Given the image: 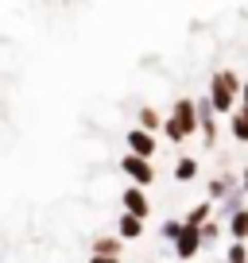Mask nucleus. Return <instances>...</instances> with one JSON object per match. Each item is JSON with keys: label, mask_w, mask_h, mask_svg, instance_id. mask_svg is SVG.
Instances as JSON below:
<instances>
[{"label": "nucleus", "mask_w": 248, "mask_h": 263, "mask_svg": "<svg viewBox=\"0 0 248 263\" xmlns=\"http://www.w3.org/2000/svg\"><path fill=\"white\" fill-rule=\"evenodd\" d=\"M240 85H244V78L237 74V70H229V66H221V70H214V78H209V105H214L217 116H233L240 105Z\"/></svg>", "instance_id": "nucleus-1"}, {"label": "nucleus", "mask_w": 248, "mask_h": 263, "mask_svg": "<svg viewBox=\"0 0 248 263\" xmlns=\"http://www.w3.org/2000/svg\"><path fill=\"white\" fill-rule=\"evenodd\" d=\"M163 136L171 143H186L198 136V108H194V97H174L171 112L163 116Z\"/></svg>", "instance_id": "nucleus-2"}, {"label": "nucleus", "mask_w": 248, "mask_h": 263, "mask_svg": "<svg viewBox=\"0 0 248 263\" xmlns=\"http://www.w3.org/2000/svg\"><path fill=\"white\" fill-rule=\"evenodd\" d=\"M120 174L132 182V186L148 190L151 182H155V163H148V159H136V155H128V151H124V159H120Z\"/></svg>", "instance_id": "nucleus-3"}, {"label": "nucleus", "mask_w": 248, "mask_h": 263, "mask_svg": "<svg viewBox=\"0 0 248 263\" xmlns=\"http://www.w3.org/2000/svg\"><path fill=\"white\" fill-rule=\"evenodd\" d=\"M194 108H198V132H202V143L206 147H217V112L209 105V97H194Z\"/></svg>", "instance_id": "nucleus-4"}, {"label": "nucleus", "mask_w": 248, "mask_h": 263, "mask_svg": "<svg viewBox=\"0 0 248 263\" xmlns=\"http://www.w3.org/2000/svg\"><path fill=\"white\" fill-rule=\"evenodd\" d=\"M240 190V178L237 174H229V171H221V174H214V178L206 182V201L209 205H221L229 194H237Z\"/></svg>", "instance_id": "nucleus-5"}, {"label": "nucleus", "mask_w": 248, "mask_h": 263, "mask_svg": "<svg viewBox=\"0 0 248 263\" xmlns=\"http://www.w3.org/2000/svg\"><path fill=\"white\" fill-rule=\"evenodd\" d=\"M120 205H124V213H128V217H140V221H148V217H151V197H148V190H140V186H124Z\"/></svg>", "instance_id": "nucleus-6"}, {"label": "nucleus", "mask_w": 248, "mask_h": 263, "mask_svg": "<svg viewBox=\"0 0 248 263\" xmlns=\"http://www.w3.org/2000/svg\"><path fill=\"white\" fill-rule=\"evenodd\" d=\"M124 143H128V155L148 159V163L155 159V151H159V136H148V132H140V128H128Z\"/></svg>", "instance_id": "nucleus-7"}, {"label": "nucleus", "mask_w": 248, "mask_h": 263, "mask_svg": "<svg viewBox=\"0 0 248 263\" xmlns=\"http://www.w3.org/2000/svg\"><path fill=\"white\" fill-rule=\"evenodd\" d=\"M171 252H174V259H182V263L198 259V255H202V232L182 224V232H179V240L171 244Z\"/></svg>", "instance_id": "nucleus-8"}, {"label": "nucleus", "mask_w": 248, "mask_h": 263, "mask_svg": "<svg viewBox=\"0 0 248 263\" xmlns=\"http://www.w3.org/2000/svg\"><path fill=\"white\" fill-rule=\"evenodd\" d=\"M136 128L148 132V136H159V132H163V112H159L155 105H140V112H136Z\"/></svg>", "instance_id": "nucleus-9"}, {"label": "nucleus", "mask_w": 248, "mask_h": 263, "mask_svg": "<svg viewBox=\"0 0 248 263\" xmlns=\"http://www.w3.org/2000/svg\"><path fill=\"white\" fill-rule=\"evenodd\" d=\"M144 229H148V221H140V217H128V213H120L116 217V240H140L144 236Z\"/></svg>", "instance_id": "nucleus-10"}, {"label": "nucleus", "mask_w": 248, "mask_h": 263, "mask_svg": "<svg viewBox=\"0 0 248 263\" xmlns=\"http://www.w3.org/2000/svg\"><path fill=\"white\" fill-rule=\"evenodd\" d=\"M225 232L233 236V244H248V209L233 213L229 221H225Z\"/></svg>", "instance_id": "nucleus-11"}, {"label": "nucleus", "mask_w": 248, "mask_h": 263, "mask_svg": "<svg viewBox=\"0 0 248 263\" xmlns=\"http://www.w3.org/2000/svg\"><path fill=\"white\" fill-rule=\"evenodd\" d=\"M90 255H109V259H120L124 255V240L116 236H93V252Z\"/></svg>", "instance_id": "nucleus-12"}, {"label": "nucleus", "mask_w": 248, "mask_h": 263, "mask_svg": "<svg viewBox=\"0 0 248 263\" xmlns=\"http://www.w3.org/2000/svg\"><path fill=\"white\" fill-rule=\"evenodd\" d=\"M206 221H214V205H209V201L190 205V209H186V217H182V224H186V229H202Z\"/></svg>", "instance_id": "nucleus-13"}, {"label": "nucleus", "mask_w": 248, "mask_h": 263, "mask_svg": "<svg viewBox=\"0 0 248 263\" xmlns=\"http://www.w3.org/2000/svg\"><path fill=\"white\" fill-rule=\"evenodd\" d=\"M198 171H202V166H198V159H194V155H179V159H174V182H194V178H198Z\"/></svg>", "instance_id": "nucleus-14"}, {"label": "nucleus", "mask_w": 248, "mask_h": 263, "mask_svg": "<svg viewBox=\"0 0 248 263\" xmlns=\"http://www.w3.org/2000/svg\"><path fill=\"white\" fill-rule=\"evenodd\" d=\"M229 136L237 143H248V112L244 108H237V112L229 116Z\"/></svg>", "instance_id": "nucleus-15"}, {"label": "nucleus", "mask_w": 248, "mask_h": 263, "mask_svg": "<svg viewBox=\"0 0 248 263\" xmlns=\"http://www.w3.org/2000/svg\"><path fill=\"white\" fill-rule=\"evenodd\" d=\"M179 232H182V217H167V221L159 224V236H163L167 244H174V240H179Z\"/></svg>", "instance_id": "nucleus-16"}, {"label": "nucleus", "mask_w": 248, "mask_h": 263, "mask_svg": "<svg viewBox=\"0 0 248 263\" xmlns=\"http://www.w3.org/2000/svg\"><path fill=\"white\" fill-rule=\"evenodd\" d=\"M221 229H225V224L221 221H206V224H202V248H209V244H217V236H221Z\"/></svg>", "instance_id": "nucleus-17"}, {"label": "nucleus", "mask_w": 248, "mask_h": 263, "mask_svg": "<svg viewBox=\"0 0 248 263\" xmlns=\"http://www.w3.org/2000/svg\"><path fill=\"white\" fill-rule=\"evenodd\" d=\"M225 263H248V244H229L225 248Z\"/></svg>", "instance_id": "nucleus-18"}, {"label": "nucleus", "mask_w": 248, "mask_h": 263, "mask_svg": "<svg viewBox=\"0 0 248 263\" xmlns=\"http://www.w3.org/2000/svg\"><path fill=\"white\" fill-rule=\"evenodd\" d=\"M237 108H244V112H248V82L240 85V105H237Z\"/></svg>", "instance_id": "nucleus-19"}, {"label": "nucleus", "mask_w": 248, "mask_h": 263, "mask_svg": "<svg viewBox=\"0 0 248 263\" xmlns=\"http://www.w3.org/2000/svg\"><path fill=\"white\" fill-rule=\"evenodd\" d=\"M237 178H240V190H244V194H248V166H244V171L237 174Z\"/></svg>", "instance_id": "nucleus-20"}, {"label": "nucleus", "mask_w": 248, "mask_h": 263, "mask_svg": "<svg viewBox=\"0 0 248 263\" xmlns=\"http://www.w3.org/2000/svg\"><path fill=\"white\" fill-rule=\"evenodd\" d=\"M90 263H120V259H109V255H90Z\"/></svg>", "instance_id": "nucleus-21"}]
</instances>
